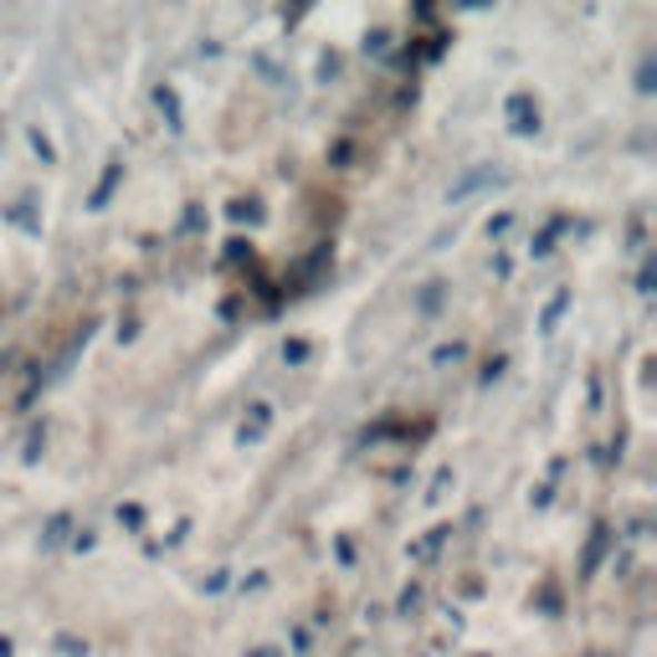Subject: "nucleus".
Returning a JSON list of instances; mask_svg holds the SVG:
<instances>
[{"mask_svg": "<svg viewBox=\"0 0 657 657\" xmlns=\"http://www.w3.org/2000/svg\"><path fill=\"white\" fill-rule=\"evenodd\" d=\"M0 657H11V643H6V637H0Z\"/></svg>", "mask_w": 657, "mask_h": 657, "instance_id": "5", "label": "nucleus"}, {"mask_svg": "<svg viewBox=\"0 0 657 657\" xmlns=\"http://www.w3.org/2000/svg\"><path fill=\"white\" fill-rule=\"evenodd\" d=\"M262 431H268V406H257L252 427H242V442H252V437H262Z\"/></svg>", "mask_w": 657, "mask_h": 657, "instance_id": "2", "label": "nucleus"}, {"mask_svg": "<svg viewBox=\"0 0 657 657\" xmlns=\"http://www.w3.org/2000/svg\"><path fill=\"white\" fill-rule=\"evenodd\" d=\"M57 647H62V653H72V657H82V653H88V647H82L78 637H57Z\"/></svg>", "mask_w": 657, "mask_h": 657, "instance_id": "3", "label": "nucleus"}, {"mask_svg": "<svg viewBox=\"0 0 657 657\" xmlns=\"http://www.w3.org/2000/svg\"><path fill=\"white\" fill-rule=\"evenodd\" d=\"M252 657H278V653H272V647H257V653Z\"/></svg>", "mask_w": 657, "mask_h": 657, "instance_id": "4", "label": "nucleus"}, {"mask_svg": "<svg viewBox=\"0 0 657 657\" xmlns=\"http://www.w3.org/2000/svg\"><path fill=\"white\" fill-rule=\"evenodd\" d=\"M509 119H514V129H519V135H529V129L539 123L535 98H529V93H514V98H509Z\"/></svg>", "mask_w": 657, "mask_h": 657, "instance_id": "1", "label": "nucleus"}]
</instances>
